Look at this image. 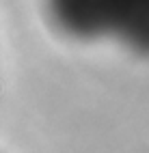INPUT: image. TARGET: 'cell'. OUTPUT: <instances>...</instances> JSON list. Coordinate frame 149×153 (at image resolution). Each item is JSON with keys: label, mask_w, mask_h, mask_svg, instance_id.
Returning a JSON list of instances; mask_svg holds the SVG:
<instances>
[{"label": "cell", "mask_w": 149, "mask_h": 153, "mask_svg": "<svg viewBox=\"0 0 149 153\" xmlns=\"http://www.w3.org/2000/svg\"><path fill=\"white\" fill-rule=\"evenodd\" d=\"M52 26L78 41H117L149 58V0H45Z\"/></svg>", "instance_id": "6da1fadb"}]
</instances>
